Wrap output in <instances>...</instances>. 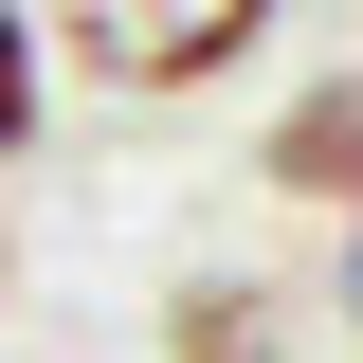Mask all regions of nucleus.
<instances>
[{"mask_svg":"<svg viewBox=\"0 0 363 363\" xmlns=\"http://www.w3.org/2000/svg\"><path fill=\"white\" fill-rule=\"evenodd\" d=\"M37 37H73V73H91V91H128V109H182V91L255 73L272 0H55Z\"/></svg>","mask_w":363,"mask_h":363,"instance_id":"f257e3e1","label":"nucleus"},{"mask_svg":"<svg viewBox=\"0 0 363 363\" xmlns=\"http://www.w3.org/2000/svg\"><path fill=\"white\" fill-rule=\"evenodd\" d=\"M255 182H272V200H309V218H363V55H345V73H309V91H272Z\"/></svg>","mask_w":363,"mask_h":363,"instance_id":"f03ea898","label":"nucleus"},{"mask_svg":"<svg viewBox=\"0 0 363 363\" xmlns=\"http://www.w3.org/2000/svg\"><path fill=\"white\" fill-rule=\"evenodd\" d=\"M164 363H291V291L272 272H200L164 309Z\"/></svg>","mask_w":363,"mask_h":363,"instance_id":"7ed1b4c3","label":"nucleus"},{"mask_svg":"<svg viewBox=\"0 0 363 363\" xmlns=\"http://www.w3.org/2000/svg\"><path fill=\"white\" fill-rule=\"evenodd\" d=\"M37 109H55V37L18 18V0H0V164L37 145Z\"/></svg>","mask_w":363,"mask_h":363,"instance_id":"20e7f679","label":"nucleus"},{"mask_svg":"<svg viewBox=\"0 0 363 363\" xmlns=\"http://www.w3.org/2000/svg\"><path fill=\"white\" fill-rule=\"evenodd\" d=\"M345 327H363V218H345Z\"/></svg>","mask_w":363,"mask_h":363,"instance_id":"39448f33","label":"nucleus"}]
</instances>
